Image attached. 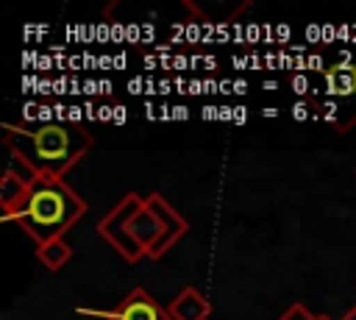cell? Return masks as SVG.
Segmentation results:
<instances>
[{
    "mask_svg": "<svg viewBox=\"0 0 356 320\" xmlns=\"http://www.w3.org/2000/svg\"><path fill=\"white\" fill-rule=\"evenodd\" d=\"M36 259L47 267V270H61L70 259H72V245L64 239V237H56V239H50V242H44V245H36Z\"/></svg>",
    "mask_w": 356,
    "mask_h": 320,
    "instance_id": "obj_7",
    "label": "cell"
},
{
    "mask_svg": "<svg viewBox=\"0 0 356 320\" xmlns=\"http://www.w3.org/2000/svg\"><path fill=\"white\" fill-rule=\"evenodd\" d=\"M325 89L331 97H353L356 95V67H334L325 72Z\"/></svg>",
    "mask_w": 356,
    "mask_h": 320,
    "instance_id": "obj_8",
    "label": "cell"
},
{
    "mask_svg": "<svg viewBox=\"0 0 356 320\" xmlns=\"http://www.w3.org/2000/svg\"><path fill=\"white\" fill-rule=\"evenodd\" d=\"M278 320H317V314H312L303 303H292L289 309H284L281 312V317Z\"/></svg>",
    "mask_w": 356,
    "mask_h": 320,
    "instance_id": "obj_9",
    "label": "cell"
},
{
    "mask_svg": "<svg viewBox=\"0 0 356 320\" xmlns=\"http://www.w3.org/2000/svg\"><path fill=\"white\" fill-rule=\"evenodd\" d=\"M36 175L31 173V170H17L14 167V161L6 167V173H3V178H0V209H3V214H8L22 198H25V192H28V186H31V181H33Z\"/></svg>",
    "mask_w": 356,
    "mask_h": 320,
    "instance_id": "obj_6",
    "label": "cell"
},
{
    "mask_svg": "<svg viewBox=\"0 0 356 320\" xmlns=\"http://www.w3.org/2000/svg\"><path fill=\"white\" fill-rule=\"evenodd\" d=\"M342 320H356V303H353V306H350V309L342 314Z\"/></svg>",
    "mask_w": 356,
    "mask_h": 320,
    "instance_id": "obj_10",
    "label": "cell"
},
{
    "mask_svg": "<svg viewBox=\"0 0 356 320\" xmlns=\"http://www.w3.org/2000/svg\"><path fill=\"white\" fill-rule=\"evenodd\" d=\"M3 145L11 150V159L19 161L39 178L64 181V175L83 159V153L95 145V136L61 122H44L39 128L3 125Z\"/></svg>",
    "mask_w": 356,
    "mask_h": 320,
    "instance_id": "obj_2",
    "label": "cell"
},
{
    "mask_svg": "<svg viewBox=\"0 0 356 320\" xmlns=\"http://www.w3.org/2000/svg\"><path fill=\"white\" fill-rule=\"evenodd\" d=\"M167 312H170L172 320H209L211 303H209V298H206L200 289L184 287V289L170 301Z\"/></svg>",
    "mask_w": 356,
    "mask_h": 320,
    "instance_id": "obj_5",
    "label": "cell"
},
{
    "mask_svg": "<svg viewBox=\"0 0 356 320\" xmlns=\"http://www.w3.org/2000/svg\"><path fill=\"white\" fill-rule=\"evenodd\" d=\"M186 231V217L178 214L159 192L147 195L145 200L136 192H128L97 223V234L125 262H139L142 256L161 259Z\"/></svg>",
    "mask_w": 356,
    "mask_h": 320,
    "instance_id": "obj_1",
    "label": "cell"
},
{
    "mask_svg": "<svg viewBox=\"0 0 356 320\" xmlns=\"http://www.w3.org/2000/svg\"><path fill=\"white\" fill-rule=\"evenodd\" d=\"M317 320H334V317H328V314H317Z\"/></svg>",
    "mask_w": 356,
    "mask_h": 320,
    "instance_id": "obj_11",
    "label": "cell"
},
{
    "mask_svg": "<svg viewBox=\"0 0 356 320\" xmlns=\"http://www.w3.org/2000/svg\"><path fill=\"white\" fill-rule=\"evenodd\" d=\"M75 312L100 320H172L170 312L145 287H134L111 312H100V309H75Z\"/></svg>",
    "mask_w": 356,
    "mask_h": 320,
    "instance_id": "obj_4",
    "label": "cell"
},
{
    "mask_svg": "<svg viewBox=\"0 0 356 320\" xmlns=\"http://www.w3.org/2000/svg\"><path fill=\"white\" fill-rule=\"evenodd\" d=\"M86 211V200L67 184L56 178H33L25 198L3 214V220L17 223L36 245L64 237Z\"/></svg>",
    "mask_w": 356,
    "mask_h": 320,
    "instance_id": "obj_3",
    "label": "cell"
}]
</instances>
